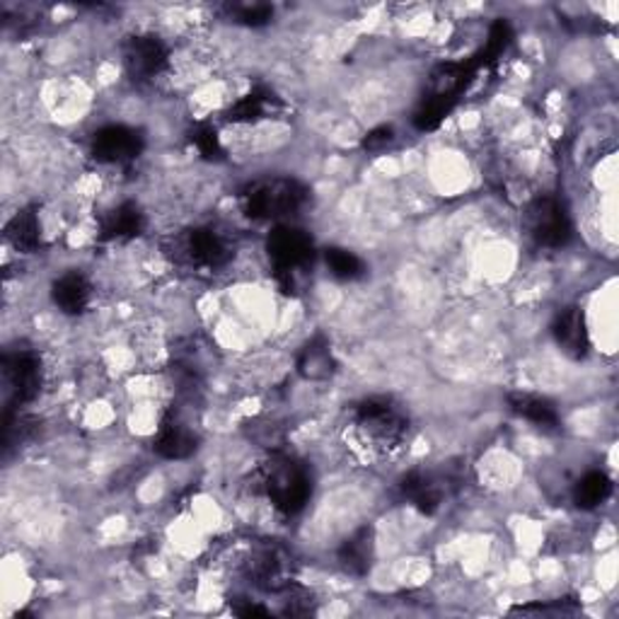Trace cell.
<instances>
[{"mask_svg":"<svg viewBox=\"0 0 619 619\" xmlns=\"http://www.w3.org/2000/svg\"><path fill=\"white\" fill-rule=\"evenodd\" d=\"M259 486L278 513L298 516L312 496V480L306 465L290 455L276 453L259 470Z\"/></svg>","mask_w":619,"mask_h":619,"instance_id":"6da1fadb","label":"cell"},{"mask_svg":"<svg viewBox=\"0 0 619 619\" xmlns=\"http://www.w3.org/2000/svg\"><path fill=\"white\" fill-rule=\"evenodd\" d=\"M310 191L293 177H271L252 182L243 189V213L252 221H281L296 215L308 203Z\"/></svg>","mask_w":619,"mask_h":619,"instance_id":"7a4b0ae2","label":"cell"},{"mask_svg":"<svg viewBox=\"0 0 619 619\" xmlns=\"http://www.w3.org/2000/svg\"><path fill=\"white\" fill-rule=\"evenodd\" d=\"M269 262L274 267V278L286 296H296L302 271L314 262L312 237L293 225H276L267 240Z\"/></svg>","mask_w":619,"mask_h":619,"instance_id":"3957f363","label":"cell"},{"mask_svg":"<svg viewBox=\"0 0 619 619\" xmlns=\"http://www.w3.org/2000/svg\"><path fill=\"white\" fill-rule=\"evenodd\" d=\"M354 429L371 450L393 453L407 438L409 423L405 414L385 397H368L354 407Z\"/></svg>","mask_w":619,"mask_h":619,"instance_id":"277c9868","label":"cell"},{"mask_svg":"<svg viewBox=\"0 0 619 619\" xmlns=\"http://www.w3.org/2000/svg\"><path fill=\"white\" fill-rule=\"evenodd\" d=\"M170 257L184 267L215 271L231 262L233 249L213 227H191V231H184L179 237H175V243L170 247Z\"/></svg>","mask_w":619,"mask_h":619,"instance_id":"5b68a950","label":"cell"},{"mask_svg":"<svg viewBox=\"0 0 619 619\" xmlns=\"http://www.w3.org/2000/svg\"><path fill=\"white\" fill-rule=\"evenodd\" d=\"M528 235L535 245L547 249L567 247L573 237L569 209L557 197H537L525 211Z\"/></svg>","mask_w":619,"mask_h":619,"instance_id":"8992f818","label":"cell"},{"mask_svg":"<svg viewBox=\"0 0 619 619\" xmlns=\"http://www.w3.org/2000/svg\"><path fill=\"white\" fill-rule=\"evenodd\" d=\"M146 148V138L134 126L107 124L97 128L90 144V153L102 165H132Z\"/></svg>","mask_w":619,"mask_h":619,"instance_id":"52a82bcc","label":"cell"},{"mask_svg":"<svg viewBox=\"0 0 619 619\" xmlns=\"http://www.w3.org/2000/svg\"><path fill=\"white\" fill-rule=\"evenodd\" d=\"M3 375L10 397L8 409L29 405L32 399H37L41 380H45V375H41V358L29 349L8 354L3 358Z\"/></svg>","mask_w":619,"mask_h":619,"instance_id":"ba28073f","label":"cell"},{"mask_svg":"<svg viewBox=\"0 0 619 619\" xmlns=\"http://www.w3.org/2000/svg\"><path fill=\"white\" fill-rule=\"evenodd\" d=\"M124 66L136 83L156 81L170 66V49L158 35H134L124 45Z\"/></svg>","mask_w":619,"mask_h":619,"instance_id":"9c48e42d","label":"cell"},{"mask_svg":"<svg viewBox=\"0 0 619 619\" xmlns=\"http://www.w3.org/2000/svg\"><path fill=\"white\" fill-rule=\"evenodd\" d=\"M243 573L257 589L281 593L290 585V557L274 545L257 547L243 561Z\"/></svg>","mask_w":619,"mask_h":619,"instance_id":"30bf717a","label":"cell"},{"mask_svg":"<svg viewBox=\"0 0 619 619\" xmlns=\"http://www.w3.org/2000/svg\"><path fill=\"white\" fill-rule=\"evenodd\" d=\"M199 448V436L194 429L184 421L177 411L162 417L158 436L153 441V450L165 460H187Z\"/></svg>","mask_w":619,"mask_h":619,"instance_id":"8fae6325","label":"cell"},{"mask_svg":"<svg viewBox=\"0 0 619 619\" xmlns=\"http://www.w3.org/2000/svg\"><path fill=\"white\" fill-rule=\"evenodd\" d=\"M554 342L559 349L573 361H583L591 351V334L589 324H585V314L581 308H567L557 314L552 324Z\"/></svg>","mask_w":619,"mask_h":619,"instance_id":"7c38bea8","label":"cell"},{"mask_svg":"<svg viewBox=\"0 0 619 619\" xmlns=\"http://www.w3.org/2000/svg\"><path fill=\"white\" fill-rule=\"evenodd\" d=\"M146 231V213L134 201H124L104 213L97 231L100 243H126Z\"/></svg>","mask_w":619,"mask_h":619,"instance_id":"4fadbf2b","label":"cell"},{"mask_svg":"<svg viewBox=\"0 0 619 619\" xmlns=\"http://www.w3.org/2000/svg\"><path fill=\"white\" fill-rule=\"evenodd\" d=\"M286 110V104L281 97L269 88H255L245 97H240L231 110L225 112V119L233 124H257L262 119H274Z\"/></svg>","mask_w":619,"mask_h":619,"instance_id":"5bb4252c","label":"cell"},{"mask_svg":"<svg viewBox=\"0 0 619 619\" xmlns=\"http://www.w3.org/2000/svg\"><path fill=\"white\" fill-rule=\"evenodd\" d=\"M51 298L63 314H83L92 300V286L81 271H66L61 278L53 281Z\"/></svg>","mask_w":619,"mask_h":619,"instance_id":"9a60e30c","label":"cell"},{"mask_svg":"<svg viewBox=\"0 0 619 619\" xmlns=\"http://www.w3.org/2000/svg\"><path fill=\"white\" fill-rule=\"evenodd\" d=\"M401 494H405L407 502H411V506H417L421 513L433 516L443 504V496H445V488L441 486V482L436 476L429 474V472H421L414 470L405 474V480L399 484Z\"/></svg>","mask_w":619,"mask_h":619,"instance_id":"2e32d148","label":"cell"},{"mask_svg":"<svg viewBox=\"0 0 619 619\" xmlns=\"http://www.w3.org/2000/svg\"><path fill=\"white\" fill-rule=\"evenodd\" d=\"M5 240L10 247H15L17 252L32 255L41 247V223L35 206L17 211L13 219L5 223Z\"/></svg>","mask_w":619,"mask_h":619,"instance_id":"e0dca14e","label":"cell"},{"mask_svg":"<svg viewBox=\"0 0 619 619\" xmlns=\"http://www.w3.org/2000/svg\"><path fill=\"white\" fill-rule=\"evenodd\" d=\"M373 552H375L373 530L361 528L356 530L351 537L344 540V545L339 547V564L354 575H366L371 571Z\"/></svg>","mask_w":619,"mask_h":619,"instance_id":"ac0fdd59","label":"cell"},{"mask_svg":"<svg viewBox=\"0 0 619 619\" xmlns=\"http://www.w3.org/2000/svg\"><path fill=\"white\" fill-rule=\"evenodd\" d=\"M508 407L516 411L518 417L535 423L540 429H557L559 426V411L554 409L549 399L530 393H510Z\"/></svg>","mask_w":619,"mask_h":619,"instance_id":"d6986e66","label":"cell"},{"mask_svg":"<svg viewBox=\"0 0 619 619\" xmlns=\"http://www.w3.org/2000/svg\"><path fill=\"white\" fill-rule=\"evenodd\" d=\"M298 373L308 380H324L334 373V358L327 339L314 336L312 342L302 346L298 356Z\"/></svg>","mask_w":619,"mask_h":619,"instance_id":"ffe728a7","label":"cell"},{"mask_svg":"<svg viewBox=\"0 0 619 619\" xmlns=\"http://www.w3.org/2000/svg\"><path fill=\"white\" fill-rule=\"evenodd\" d=\"M612 494V480L601 470H591L585 472L579 482L573 486V504L583 508V510H591L603 506L607 498Z\"/></svg>","mask_w":619,"mask_h":619,"instance_id":"44dd1931","label":"cell"},{"mask_svg":"<svg viewBox=\"0 0 619 619\" xmlns=\"http://www.w3.org/2000/svg\"><path fill=\"white\" fill-rule=\"evenodd\" d=\"M324 262H327L330 274L339 281H358L363 278L368 271L363 259L344 247H330L327 252H324Z\"/></svg>","mask_w":619,"mask_h":619,"instance_id":"7402d4cb","label":"cell"},{"mask_svg":"<svg viewBox=\"0 0 619 619\" xmlns=\"http://www.w3.org/2000/svg\"><path fill=\"white\" fill-rule=\"evenodd\" d=\"M191 144L194 148L199 150V156L206 158V160H211V162H219L225 158V150L221 146V138H219V132L211 124H197L191 128Z\"/></svg>","mask_w":619,"mask_h":619,"instance_id":"603a6c76","label":"cell"},{"mask_svg":"<svg viewBox=\"0 0 619 619\" xmlns=\"http://www.w3.org/2000/svg\"><path fill=\"white\" fill-rule=\"evenodd\" d=\"M235 23L247 25V27H262L269 25L271 17H274V8L267 3H255V5H235L233 8Z\"/></svg>","mask_w":619,"mask_h":619,"instance_id":"cb8c5ba5","label":"cell"},{"mask_svg":"<svg viewBox=\"0 0 619 619\" xmlns=\"http://www.w3.org/2000/svg\"><path fill=\"white\" fill-rule=\"evenodd\" d=\"M581 607L575 605L571 597H564V601L549 603V605H520L510 610V615H554V617H564V615H579Z\"/></svg>","mask_w":619,"mask_h":619,"instance_id":"d4e9b609","label":"cell"},{"mask_svg":"<svg viewBox=\"0 0 619 619\" xmlns=\"http://www.w3.org/2000/svg\"><path fill=\"white\" fill-rule=\"evenodd\" d=\"M393 144H395L393 126H377L363 138V148L371 150V153H377V150H385L387 146H393Z\"/></svg>","mask_w":619,"mask_h":619,"instance_id":"484cf974","label":"cell"},{"mask_svg":"<svg viewBox=\"0 0 619 619\" xmlns=\"http://www.w3.org/2000/svg\"><path fill=\"white\" fill-rule=\"evenodd\" d=\"M235 615L240 617H269V610L262 605H245V607H235Z\"/></svg>","mask_w":619,"mask_h":619,"instance_id":"4316f807","label":"cell"}]
</instances>
